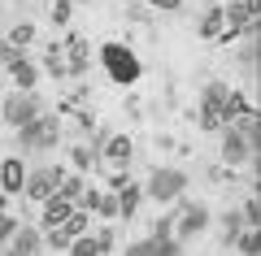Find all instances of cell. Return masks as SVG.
I'll list each match as a JSON object with an SVG mask.
<instances>
[{"label": "cell", "mask_w": 261, "mask_h": 256, "mask_svg": "<svg viewBox=\"0 0 261 256\" xmlns=\"http://www.w3.org/2000/svg\"><path fill=\"white\" fill-rule=\"evenodd\" d=\"M53 22H57V26L70 22V0H57V5H53Z\"/></svg>", "instance_id": "37"}, {"label": "cell", "mask_w": 261, "mask_h": 256, "mask_svg": "<svg viewBox=\"0 0 261 256\" xmlns=\"http://www.w3.org/2000/svg\"><path fill=\"white\" fill-rule=\"evenodd\" d=\"M218 135H222V161L231 165V169H235V165H252V161H257V148L244 139L240 126H222Z\"/></svg>", "instance_id": "9"}, {"label": "cell", "mask_w": 261, "mask_h": 256, "mask_svg": "<svg viewBox=\"0 0 261 256\" xmlns=\"http://www.w3.org/2000/svg\"><path fill=\"white\" fill-rule=\"evenodd\" d=\"M235 213L244 217V226H257V221H261V204H257V195H248V200H244Z\"/></svg>", "instance_id": "26"}, {"label": "cell", "mask_w": 261, "mask_h": 256, "mask_svg": "<svg viewBox=\"0 0 261 256\" xmlns=\"http://www.w3.org/2000/svg\"><path fill=\"white\" fill-rule=\"evenodd\" d=\"M0 256H22V252H13V247H0Z\"/></svg>", "instance_id": "39"}, {"label": "cell", "mask_w": 261, "mask_h": 256, "mask_svg": "<svg viewBox=\"0 0 261 256\" xmlns=\"http://www.w3.org/2000/svg\"><path fill=\"white\" fill-rule=\"evenodd\" d=\"M200 39H231V31H226V18H222V5H214V9L200 18Z\"/></svg>", "instance_id": "17"}, {"label": "cell", "mask_w": 261, "mask_h": 256, "mask_svg": "<svg viewBox=\"0 0 261 256\" xmlns=\"http://www.w3.org/2000/svg\"><path fill=\"white\" fill-rule=\"evenodd\" d=\"M122 256H157V252H152V243H148V239H135V243H130Z\"/></svg>", "instance_id": "36"}, {"label": "cell", "mask_w": 261, "mask_h": 256, "mask_svg": "<svg viewBox=\"0 0 261 256\" xmlns=\"http://www.w3.org/2000/svg\"><path fill=\"white\" fill-rule=\"evenodd\" d=\"M113 195H118V217L130 221V217H135V209H140V200H144V187L130 183V178H122V187H118Z\"/></svg>", "instance_id": "16"}, {"label": "cell", "mask_w": 261, "mask_h": 256, "mask_svg": "<svg viewBox=\"0 0 261 256\" xmlns=\"http://www.w3.org/2000/svg\"><path fill=\"white\" fill-rule=\"evenodd\" d=\"M87 226H92V213H83V209H74V213H70V217L61 221V230H65V235H70V239L87 235Z\"/></svg>", "instance_id": "19"}, {"label": "cell", "mask_w": 261, "mask_h": 256, "mask_svg": "<svg viewBox=\"0 0 261 256\" xmlns=\"http://www.w3.org/2000/svg\"><path fill=\"white\" fill-rule=\"evenodd\" d=\"M96 213H100L105 221H113V217H118V195H113V191H100V200H96Z\"/></svg>", "instance_id": "28"}, {"label": "cell", "mask_w": 261, "mask_h": 256, "mask_svg": "<svg viewBox=\"0 0 261 256\" xmlns=\"http://www.w3.org/2000/svg\"><path fill=\"white\" fill-rule=\"evenodd\" d=\"M152 9H161V13H178L183 9V0H148Z\"/></svg>", "instance_id": "38"}, {"label": "cell", "mask_w": 261, "mask_h": 256, "mask_svg": "<svg viewBox=\"0 0 261 256\" xmlns=\"http://www.w3.org/2000/svg\"><path fill=\"white\" fill-rule=\"evenodd\" d=\"M44 243H48V247H57V252H65V247L74 243V239L65 235V230H61V226H53V230H44Z\"/></svg>", "instance_id": "30"}, {"label": "cell", "mask_w": 261, "mask_h": 256, "mask_svg": "<svg viewBox=\"0 0 261 256\" xmlns=\"http://www.w3.org/2000/svg\"><path fill=\"white\" fill-rule=\"evenodd\" d=\"M178 209L170 213V221H174V239L178 243H187V239H196L200 230L209 226V209L200 200H174Z\"/></svg>", "instance_id": "4"}, {"label": "cell", "mask_w": 261, "mask_h": 256, "mask_svg": "<svg viewBox=\"0 0 261 256\" xmlns=\"http://www.w3.org/2000/svg\"><path fill=\"white\" fill-rule=\"evenodd\" d=\"M100 156H105V165H109L113 174H126L130 156H135V144H130V135H109L100 144Z\"/></svg>", "instance_id": "10"}, {"label": "cell", "mask_w": 261, "mask_h": 256, "mask_svg": "<svg viewBox=\"0 0 261 256\" xmlns=\"http://www.w3.org/2000/svg\"><path fill=\"white\" fill-rule=\"evenodd\" d=\"M22 61V48H13L9 39H0V65H18Z\"/></svg>", "instance_id": "32"}, {"label": "cell", "mask_w": 261, "mask_h": 256, "mask_svg": "<svg viewBox=\"0 0 261 256\" xmlns=\"http://www.w3.org/2000/svg\"><path fill=\"white\" fill-rule=\"evenodd\" d=\"M57 144H61V118H53V113H39L35 122H27L18 130L22 152H53Z\"/></svg>", "instance_id": "1"}, {"label": "cell", "mask_w": 261, "mask_h": 256, "mask_svg": "<svg viewBox=\"0 0 261 256\" xmlns=\"http://www.w3.org/2000/svg\"><path fill=\"white\" fill-rule=\"evenodd\" d=\"M13 230H18V217H9V213H0V247L13 239Z\"/></svg>", "instance_id": "35"}, {"label": "cell", "mask_w": 261, "mask_h": 256, "mask_svg": "<svg viewBox=\"0 0 261 256\" xmlns=\"http://www.w3.org/2000/svg\"><path fill=\"white\" fill-rule=\"evenodd\" d=\"M83 174H65L61 178V187H57V195H61V200H70V204H79V195H83Z\"/></svg>", "instance_id": "20"}, {"label": "cell", "mask_w": 261, "mask_h": 256, "mask_svg": "<svg viewBox=\"0 0 261 256\" xmlns=\"http://www.w3.org/2000/svg\"><path fill=\"white\" fill-rule=\"evenodd\" d=\"M61 178H65V169H61V165H35V169H27L22 195H27V200H39V204H44L48 195H57Z\"/></svg>", "instance_id": "7"}, {"label": "cell", "mask_w": 261, "mask_h": 256, "mask_svg": "<svg viewBox=\"0 0 261 256\" xmlns=\"http://www.w3.org/2000/svg\"><path fill=\"white\" fill-rule=\"evenodd\" d=\"M226 82H205V92H200V130H222V100H226Z\"/></svg>", "instance_id": "8"}, {"label": "cell", "mask_w": 261, "mask_h": 256, "mask_svg": "<svg viewBox=\"0 0 261 256\" xmlns=\"http://www.w3.org/2000/svg\"><path fill=\"white\" fill-rule=\"evenodd\" d=\"M39 113H44V100H39L35 92H9V96H5V104H0V118L9 122L13 130H22L27 122H35Z\"/></svg>", "instance_id": "5"}, {"label": "cell", "mask_w": 261, "mask_h": 256, "mask_svg": "<svg viewBox=\"0 0 261 256\" xmlns=\"http://www.w3.org/2000/svg\"><path fill=\"white\" fill-rule=\"evenodd\" d=\"M5 200H9V195H5V191H0V213H5Z\"/></svg>", "instance_id": "40"}, {"label": "cell", "mask_w": 261, "mask_h": 256, "mask_svg": "<svg viewBox=\"0 0 261 256\" xmlns=\"http://www.w3.org/2000/svg\"><path fill=\"white\" fill-rule=\"evenodd\" d=\"M61 61H65V78H79V74H87V61H92V52H87V39L83 35H70L61 44Z\"/></svg>", "instance_id": "12"}, {"label": "cell", "mask_w": 261, "mask_h": 256, "mask_svg": "<svg viewBox=\"0 0 261 256\" xmlns=\"http://www.w3.org/2000/svg\"><path fill=\"white\" fill-rule=\"evenodd\" d=\"M5 247H13V252H22V256H39L44 252V230L31 226V221H18V230H13V239Z\"/></svg>", "instance_id": "13"}, {"label": "cell", "mask_w": 261, "mask_h": 256, "mask_svg": "<svg viewBox=\"0 0 261 256\" xmlns=\"http://www.w3.org/2000/svg\"><path fill=\"white\" fill-rule=\"evenodd\" d=\"M257 13H261V0H226L222 5V18H226V31L235 35H257Z\"/></svg>", "instance_id": "6"}, {"label": "cell", "mask_w": 261, "mask_h": 256, "mask_svg": "<svg viewBox=\"0 0 261 256\" xmlns=\"http://www.w3.org/2000/svg\"><path fill=\"white\" fill-rule=\"evenodd\" d=\"M248 122H257L252 100L244 92H226V100H222V126H248Z\"/></svg>", "instance_id": "11"}, {"label": "cell", "mask_w": 261, "mask_h": 256, "mask_svg": "<svg viewBox=\"0 0 261 256\" xmlns=\"http://www.w3.org/2000/svg\"><path fill=\"white\" fill-rule=\"evenodd\" d=\"M170 235H174V221H170V213H166V217L152 221V235L148 239H170Z\"/></svg>", "instance_id": "34"}, {"label": "cell", "mask_w": 261, "mask_h": 256, "mask_svg": "<svg viewBox=\"0 0 261 256\" xmlns=\"http://www.w3.org/2000/svg\"><path fill=\"white\" fill-rule=\"evenodd\" d=\"M92 243H96V256H109L113 252V226H100L92 235Z\"/></svg>", "instance_id": "29"}, {"label": "cell", "mask_w": 261, "mask_h": 256, "mask_svg": "<svg viewBox=\"0 0 261 256\" xmlns=\"http://www.w3.org/2000/svg\"><path fill=\"white\" fill-rule=\"evenodd\" d=\"M70 161H74V169H87V165L96 161V152L92 148H70Z\"/></svg>", "instance_id": "33"}, {"label": "cell", "mask_w": 261, "mask_h": 256, "mask_svg": "<svg viewBox=\"0 0 261 256\" xmlns=\"http://www.w3.org/2000/svg\"><path fill=\"white\" fill-rule=\"evenodd\" d=\"M9 74H13V82H18V92H35V78H39V65L35 61L22 56L18 65H9Z\"/></svg>", "instance_id": "18"}, {"label": "cell", "mask_w": 261, "mask_h": 256, "mask_svg": "<svg viewBox=\"0 0 261 256\" xmlns=\"http://www.w3.org/2000/svg\"><path fill=\"white\" fill-rule=\"evenodd\" d=\"M70 213H74V204H70V200H61V195H48V200H44V213H39V230L61 226Z\"/></svg>", "instance_id": "15"}, {"label": "cell", "mask_w": 261, "mask_h": 256, "mask_svg": "<svg viewBox=\"0 0 261 256\" xmlns=\"http://www.w3.org/2000/svg\"><path fill=\"white\" fill-rule=\"evenodd\" d=\"M65 252H70V256H96V243H92V235H79Z\"/></svg>", "instance_id": "31"}, {"label": "cell", "mask_w": 261, "mask_h": 256, "mask_svg": "<svg viewBox=\"0 0 261 256\" xmlns=\"http://www.w3.org/2000/svg\"><path fill=\"white\" fill-rule=\"evenodd\" d=\"M183 187H187V174L183 169H174V165H157L148 174V183H144V195L157 204H174L183 200Z\"/></svg>", "instance_id": "2"}, {"label": "cell", "mask_w": 261, "mask_h": 256, "mask_svg": "<svg viewBox=\"0 0 261 256\" xmlns=\"http://www.w3.org/2000/svg\"><path fill=\"white\" fill-rule=\"evenodd\" d=\"M5 39H9L13 48H27L31 39H35V26H31V22H18V26H13V31H9V35H5Z\"/></svg>", "instance_id": "25"}, {"label": "cell", "mask_w": 261, "mask_h": 256, "mask_svg": "<svg viewBox=\"0 0 261 256\" xmlns=\"http://www.w3.org/2000/svg\"><path fill=\"white\" fill-rule=\"evenodd\" d=\"M235 56H240V65H244L248 74H257V35H248V39H244V48H240Z\"/></svg>", "instance_id": "24"}, {"label": "cell", "mask_w": 261, "mask_h": 256, "mask_svg": "<svg viewBox=\"0 0 261 256\" xmlns=\"http://www.w3.org/2000/svg\"><path fill=\"white\" fill-rule=\"evenodd\" d=\"M148 243H152L157 256H183V243H178L174 235H170V239H148Z\"/></svg>", "instance_id": "27"}, {"label": "cell", "mask_w": 261, "mask_h": 256, "mask_svg": "<svg viewBox=\"0 0 261 256\" xmlns=\"http://www.w3.org/2000/svg\"><path fill=\"white\" fill-rule=\"evenodd\" d=\"M44 65H48V74H53L57 82L65 78V61H61V44H48V48H44Z\"/></svg>", "instance_id": "23"}, {"label": "cell", "mask_w": 261, "mask_h": 256, "mask_svg": "<svg viewBox=\"0 0 261 256\" xmlns=\"http://www.w3.org/2000/svg\"><path fill=\"white\" fill-rule=\"evenodd\" d=\"M235 252H240V256H257V226H244L240 230V235H235Z\"/></svg>", "instance_id": "22"}, {"label": "cell", "mask_w": 261, "mask_h": 256, "mask_svg": "<svg viewBox=\"0 0 261 256\" xmlns=\"http://www.w3.org/2000/svg\"><path fill=\"white\" fill-rule=\"evenodd\" d=\"M240 230H244V217H240L235 209H226V213H222V247H231Z\"/></svg>", "instance_id": "21"}, {"label": "cell", "mask_w": 261, "mask_h": 256, "mask_svg": "<svg viewBox=\"0 0 261 256\" xmlns=\"http://www.w3.org/2000/svg\"><path fill=\"white\" fill-rule=\"evenodd\" d=\"M100 65H105V74H109L113 82H135L140 78V61H135V52H130L126 44H105L100 48Z\"/></svg>", "instance_id": "3"}, {"label": "cell", "mask_w": 261, "mask_h": 256, "mask_svg": "<svg viewBox=\"0 0 261 256\" xmlns=\"http://www.w3.org/2000/svg\"><path fill=\"white\" fill-rule=\"evenodd\" d=\"M22 183H27V165H22L18 156L0 161V191L5 195H22Z\"/></svg>", "instance_id": "14"}]
</instances>
